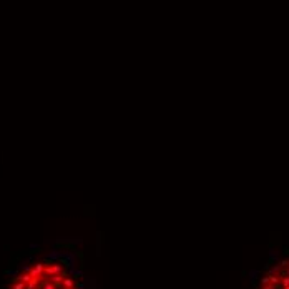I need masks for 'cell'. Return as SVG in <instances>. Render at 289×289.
<instances>
[{
  "label": "cell",
  "instance_id": "1",
  "mask_svg": "<svg viewBox=\"0 0 289 289\" xmlns=\"http://www.w3.org/2000/svg\"><path fill=\"white\" fill-rule=\"evenodd\" d=\"M2 289H92L77 243L30 251L10 271Z\"/></svg>",
  "mask_w": 289,
  "mask_h": 289
},
{
  "label": "cell",
  "instance_id": "2",
  "mask_svg": "<svg viewBox=\"0 0 289 289\" xmlns=\"http://www.w3.org/2000/svg\"><path fill=\"white\" fill-rule=\"evenodd\" d=\"M253 289H289V249L284 256L271 253L268 264L261 272H254L251 278Z\"/></svg>",
  "mask_w": 289,
  "mask_h": 289
}]
</instances>
